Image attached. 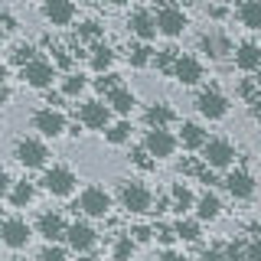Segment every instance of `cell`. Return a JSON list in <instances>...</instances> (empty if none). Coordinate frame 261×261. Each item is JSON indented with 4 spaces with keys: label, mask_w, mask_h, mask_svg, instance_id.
Segmentation results:
<instances>
[{
    "label": "cell",
    "mask_w": 261,
    "mask_h": 261,
    "mask_svg": "<svg viewBox=\"0 0 261 261\" xmlns=\"http://www.w3.org/2000/svg\"><path fill=\"white\" fill-rule=\"evenodd\" d=\"M118 199H121V206H124L127 212H134V216H141V212H150V209H153V193L147 190L144 183H137V179L121 183Z\"/></svg>",
    "instance_id": "1"
},
{
    "label": "cell",
    "mask_w": 261,
    "mask_h": 261,
    "mask_svg": "<svg viewBox=\"0 0 261 261\" xmlns=\"http://www.w3.org/2000/svg\"><path fill=\"white\" fill-rule=\"evenodd\" d=\"M202 163L209 170H228L235 163V144L225 141V137H209L206 147H202Z\"/></svg>",
    "instance_id": "2"
},
{
    "label": "cell",
    "mask_w": 261,
    "mask_h": 261,
    "mask_svg": "<svg viewBox=\"0 0 261 261\" xmlns=\"http://www.w3.org/2000/svg\"><path fill=\"white\" fill-rule=\"evenodd\" d=\"M153 20H157V33H163V36H170V39L183 36V30L190 27V20H186L183 7H173V4H163V7H157Z\"/></svg>",
    "instance_id": "3"
},
{
    "label": "cell",
    "mask_w": 261,
    "mask_h": 261,
    "mask_svg": "<svg viewBox=\"0 0 261 261\" xmlns=\"http://www.w3.org/2000/svg\"><path fill=\"white\" fill-rule=\"evenodd\" d=\"M79 209L85 212V216H92V219H105L111 212L108 190H101V186H85L82 196H79Z\"/></svg>",
    "instance_id": "4"
},
{
    "label": "cell",
    "mask_w": 261,
    "mask_h": 261,
    "mask_svg": "<svg viewBox=\"0 0 261 261\" xmlns=\"http://www.w3.org/2000/svg\"><path fill=\"white\" fill-rule=\"evenodd\" d=\"M196 111L209 121H222L228 114V98L219 92V88H202L199 98H196Z\"/></svg>",
    "instance_id": "5"
},
{
    "label": "cell",
    "mask_w": 261,
    "mask_h": 261,
    "mask_svg": "<svg viewBox=\"0 0 261 261\" xmlns=\"http://www.w3.org/2000/svg\"><path fill=\"white\" fill-rule=\"evenodd\" d=\"M75 173L69 167H49L43 173V190L53 193V196H72L75 193Z\"/></svg>",
    "instance_id": "6"
},
{
    "label": "cell",
    "mask_w": 261,
    "mask_h": 261,
    "mask_svg": "<svg viewBox=\"0 0 261 261\" xmlns=\"http://www.w3.org/2000/svg\"><path fill=\"white\" fill-rule=\"evenodd\" d=\"M16 160L27 170H39V167H46V160H49V147L43 141H36V137H23V141L16 144Z\"/></svg>",
    "instance_id": "7"
},
{
    "label": "cell",
    "mask_w": 261,
    "mask_h": 261,
    "mask_svg": "<svg viewBox=\"0 0 261 261\" xmlns=\"http://www.w3.org/2000/svg\"><path fill=\"white\" fill-rule=\"evenodd\" d=\"M20 79L27 82L30 88H49V85H53V79H56V65L49 62V59H39V56H36L30 65H23V69H20Z\"/></svg>",
    "instance_id": "8"
},
{
    "label": "cell",
    "mask_w": 261,
    "mask_h": 261,
    "mask_svg": "<svg viewBox=\"0 0 261 261\" xmlns=\"http://www.w3.org/2000/svg\"><path fill=\"white\" fill-rule=\"evenodd\" d=\"M176 137H173V130H147V137H144V150L150 153L153 160H167V157H173L176 153Z\"/></svg>",
    "instance_id": "9"
},
{
    "label": "cell",
    "mask_w": 261,
    "mask_h": 261,
    "mask_svg": "<svg viewBox=\"0 0 261 261\" xmlns=\"http://www.w3.org/2000/svg\"><path fill=\"white\" fill-rule=\"evenodd\" d=\"M79 124L88 130H108L111 127V108L101 101H85L79 108Z\"/></svg>",
    "instance_id": "10"
},
{
    "label": "cell",
    "mask_w": 261,
    "mask_h": 261,
    "mask_svg": "<svg viewBox=\"0 0 261 261\" xmlns=\"http://www.w3.org/2000/svg\"><path fill=\"white\" fill-rule=\"evenodd\" d=\"M30 239H33V228L23 219H4L0 222V242L7 248H27Z\"/></svg>",
    "instance_id": "11"
},
{
    "label": "cell",
    "mask_w": 261,
    "mask_h": 261,
    "mask_svg": "<svg viewBox=\"0 0 261 261\" xmlns=\"http://www.w3.org/2000/svg\"><path fill=\"white\" fill-rule=\"evenodd\" d=\"M33 127L43 137H62L65 134V114L59 108H39L33 114Z\"/></svg>",
    "instance_id": "12"
},
{
    "label": "cell",
    "mask_w": 261,
    "mask_h": 261,
    "mask_svg": "<svg viewBox=\"0 0 261 261\" xmlns=\"http://www.w3.org/2000/svg\"><path fill=\"white\" fill-rule=\"evenodd\" d=\"M65 242H69V248H75L79 255H85V251L95 248L98 235H95V228L88 222H72L69 228H65Z\"/></svg>",
    "instance_id": "13"
},
{
    "label": "cell",
    "mask_w": 261,
    "mask_h": 261,
    "mask_svg": "<svg viewBox=\"0 0 261 261\" xmlns=\"http://www.w3.org/2000/svg\"><path fill=\"white\" fill-rule=\"evenodd\" d=\"M65 219L59 216V212H43V216L36 219V232L43 235V239L49 242V245H56L59 239H65Z\"/></svg>",
    "instance_id": "14"
},
{
    "label": "cell",
    "mask_w": 261,
    "mask_h": 261,
    "mask_svg": "<svg viewBox=\"0 0 261 261\" xmlns=\"http://www.w3.org/2000/svg\"><path fill=\"white\" fill-rule=\"evenodd\" d=\"M173 79H179L183 85H199L202 82V62L196 59V56H176Z\"/></svg>",
    "instance_id": "15"
},
{
    "label": "cell",
    "mask_w": 261,
    "mask_h": 261,
    "mask_svg": "<svg viewBox=\"0 0 261 261\" xmlns=\"http://www.w3.org/2000/svg\"><path fill=\"white\" fill-rule=\"evenodd\" d=\"M75 4H69V0H46L43 4V16L53 27H69L72 20H75Z\"/></svg>",
    "instance_id": "16"
},
{
    "label": "cell",
    "mask_w": 261,
    "mask_h": 261,
    "mask_svg": "<svg viewBox=\"0 0 261 261\" xmlns=\"http://www.w3.org/2000/svg\"><path fill=\"white\" fill-rule=\"evenodd\" d=\"M222 183H225L232 199H251L255 196V179H251V173H245V170H232Z\"/></svg>",
    "instance_id": "17"
},
{
    "label": "cell",
    "mask_w": 261,
    "mask_h": 261,
    "mask_svg": "<svg viewBox=\"0 0 261 261\" xmlns=\"http://www.w3.org/2000/svg\"><path fill=\"white\" fill-rule=\"evenodd\" d=\"M127 27H130V33H134L141 43H150V39L157 36V20H153L150 10H134L127 16Z\"/></svg>",
    "instance_id": "18"
},
{
    "label": "cell",
    "mask_w": 261,
    "mask_h": 261,
    "mask_svg": "<svg viewBox=\"0 0 261 261\" xmlns=\"http://www.w3.org/2000/svg\"><path fill=\"white\" fill-rule=\"evenodd\" d=\"M144 121H147V127H150V130H170V124L176 121V111L170 108L167 101H157V105H150V108H147Z\"/></svg>",
    "instance_id": "19"
},
{
    "label": "cell",
    "mask_w": 261,
    "mask_h": 261,
    "mask_svg": "<svg viewBox=\"0 0 261 261\" xmlns=\"http://www.w3.org/2000/svg\"><path fill=\"white\" fill-rule=\"evenodd\" d=\"M199 49L206 56H212V59H225V56L232 53V43H228L222 33L209 30V33H202V36H199Z\"/></svg>",
    "instance_id": "20"
},
{
    "label": "cell",
    "mask_w": 261,
    "mask_h": 261,
    "mask_svg": "<svg viewBox=\"0 0 261 261\" xmlns=\"http://www.w3.org/2000/svg\"><path fill=\"white\" fill-rule=\"evenodd\" d=\"M219 216H222V199L212 190H206L196 199V219H199V222H216Z\"/></svg>",
    "instance_id": "21"
},
{
    "label": "cell",
    "mask_w": 261,
    "mask_h": 261,
    "mask_svg": "<svg viewBox=\"0 0 261 261\" xmlns=\"http://www.w3.org/2000/svg\"><path fill=\"white\" fill-rule=\"evenodd\" d=\"M235 65L242 72H258L261 69V46L258 43H239V49H235Z\"/></svg>",
    "instance_id": "22"
},
{
    "label": "cell",
    "mask_w": 261,
    "mask_h": 261,
    "mask_svg": "<svg viewBox=\"0 0 261 261\" xmlns=\"http://www.w3.org/2000/svg\"><path fill=\"white\" fill-rule=\"evenodd\" d=\"M179 144L186 147V150H202L206 147V141H209V134L202 130L196 121H183V127H179V137H176Z\"/></svg>",
    "instance_id": "23"
},
{
    "label": "cell",
    "mask_w": 261,
    "mask_h": 261,
    "mask_svg": "<svg viewBox=\"0 0 261 261\" xmlns=\"http://www.w3.org/2000/svg\"><path fill=\"white\" fill-rule=\"evenodd\" d=\"M105 105H108L114 114H121V118H124V114L134 111V92H130V88H124V85H118V88L108 95V101H105Z\"/></svg>",
    "instance_id": "24"
},
{
    "label": "cell",
    "mask_w": 261,
    "mask_h": 261,
    "mask_svg": "<svg viewBox=\"0 0 261 261\" xmlns=\"http://www.w3.org/2000/svg\"><path fill=\"white\" fill-rule=\"evenodd\" d=\"M235 16H239V23L245 30H261V0H245V4H239Z\"/></svg>",
    "instance_id": "25"
},
{
    "label": "cell",
    "mask_w": 261,
    "mask_h": 261,
    "mask_svg": "<svg viewBox=\"0 0 261 261\" xmlns=\"http://www.w3.org/2000/svg\"><path fill=\"white\" fill-rule=\"evenodd\" d=\"M88 62H92L95 72H101V75H108L111 65H114V49L105 46V43H95L92 46V56H88Z\"/></svg>",
    "instance_id": "26"
},
{
    "label": "cell",
    "mask_w": 261,
    "mask_h": 261,
    "mask_svg": "<svg viewBox=\"0 0 261 261\" xmlns=\"http://www.w3.org/2000/svg\"><path fill=\"white\" fill-rule=\"evenodd\" d=\"M170 202H173V209L183 216V212H190V209H196V196H193V190L186 183H173V190H170Z\"/></svg>",
    "instance_id": "27"
},
{
    "label": "cell",
    "mask_w": 261,
    "mask_h": 261,
    "mask_svg": "<svg viewBox=\"0 0 261 261\" xmlns=\"http://www.w3.org/2000/svg\"><path fill=\"white\" fill-rule=\"evenodd\" d=\"M33 196H36V186H33L30 179H20V183H13V190H10V202L16 209H27L33 202Z\"/></svg>",
    "instance_id": "28"
},
{
    "label": "cell",
    "mask_w": 261,
    "mask_h": 261,
    "mask_svg": "<svg viewBox=\"0 0 261 261\" xmlns=\"http://www.w3.org/2000/svg\"><path fill=\"white\" fill-rule=\"evenodd\" d=\"M105 141L114 144V147L127 144V141H130V121H114V124L105 130Z\"/></svg>",
    "instance_id": "29"
},
{
    "label": "cell",
    "mask_w": 261,
    "mask_h": 261,
    "mask_svg": "<svg viewBox=\"0 0 261 261\" xmlns=\"http://www.w3.org/2000/svg\"><path fill=\"white\" fill-rule=\"evenodd\" d=\"M134 251H137L134 239H130V235H121V239H114L111 258H114V261H130V258H134Z\"/></svg>",
    "instance_id": "30"
},
{
    "label": "cell",
    "mask_w": 261,
    "mask_h": 261,
    "mask_svg": "<svg viewBox=\"0 0 261 261\" xmlns=\"http://www.w3.org/2000/svg\"><path fill=\"white\" fill-rule=\"evenodd\" d=\"M176 239L183 242H199V219H179V222L173 225Z\"/></svg>",
    "instance_id": "31"
},
{
    "label": "cell",
    "mask_w": 261,
    "mask_h": 261,
    "mask_svg": "<svg viewBox=\"0 0 261 261\" xmlns=\"http://www.w3.org/2000/svg\"><path fill=\"white\" fill-rule=\"evenodd\" d=\"M85 85H88L85 75H79V72H69V75L62 79V95H65V98H79L82 92H85Z\"/></svg>",
    "instance_id": "32"
},
{
    "label": "cell",
    "mask_w": 261,
    "mask_h": 261,
    "mask_svg": "<svg viewBox=\"0 0 261 261\" xmlns=\"http://www.w3.org/2000/svg\"><path fill=\"white\" fill-rule=\"evenodd\" d=\"M127 62L134 65V69H144V65H150V46H147V43L127 46Z\"/></svg>",
    "instance_id": "33"
},
{
    "label": "cell",
    "mask_w": 261,
    "mask_h": 261,
    "mask_svg": "<svg viewBox=\"0 0 261 261\" xmlns=\"http://www.w3.org/2000/svg\"><path fill=\"white\" fill-rule=\"evenodd\" d=\"M222 255H225V261H248V242H245V239L228 242L222 248Z\"/></svg>",
    "instance_id": "34"
},
{
    "label": "cell",
    "mask_w": 261,
    "mask_h": 261,
    "mask_svg": "<svg viewBox=\"0 0 261 261\" xmlns=\"http://www.w3.org/2000/svg\"><path fill=\"white\" fill-rule=\"evenodd\" d=\"M39 261H69V251L59 248V245H46V248L39 251Z\"/></svg>",
    "instance_id": "35"
},
{
    "label": "cell",
    "mask_w": 261,
    "mask_h": 261,
    "mask_svg": "<svg viewBox=\"0 0 261 261\" xmlns=\"http://www.w3.org/2000/svg\"><path fill=\"white\" fill-rule=\"evenodd\" d=\"M33 59H36V49H33V46H16L13 49V62L20 65V69H23V65H30Z\"/></svg>",
    "instance_id": "36"
},
{
    "label": "cell",
    "mask_w": 261,
    "mask_h": 261,
    "mask_svg": "<svg viewBox=\"0 0 261 261\" xmlns=\"http://www.w3.org/2000/svg\"><path fill=\"white\" fill-rule=\"evenodd\" d=\"M79 36H82V39H98V36H101V27H98L95 20H88V23H82Z\"/></svg>",
    "instance_id": "37"
},
{
    "label": "cell",
    "mask_w": 261,
    "mask_h": 261,
    "mask_svg": "<svg viewBox=\"0 0 261 261\" xmlns=\"http://www.w3.org/2000/svg\"><path fill=\"white\" fill-rule=\"evenodd\" d=\"M134 163H137L141 170H153V163H157V160H153L150 153H147L144 147H141V150H134Z\"/></svg>",
    "instance_id": "38"
},
{
    "label": "cell",
    "mask_w": 261,
    "mask_h": 261,
    "mask_svg": "<svg viewBox=\"0 0 261 261\" xmlns=\"http://www.w3.org/2000/svg\"><path fill=\"white\" fill-rule=\"evenodd\" d=\"M95 85H98V88H101V92H108V95H111V92H114V88H118V75H111V72H108V75H105V79H98V82H95Z\"/></svg>",
    "instance_id": "39"
},
{
    "label": "cell",
    "mask_w": 261,
    "mask_h": 261,
    "mask_svg": "<svg viewBox=\"0 0 261 261\" xmlns=\"http://www.w3.org/2000/svg\"><path fill=\"white\" fill-rule=\"evenodd\" d=\"M157 239H160L163 245H173V242H176V232H173V228H167V225H160V228H157Z\"/></svg>",
    "instance_id": "40"
},
{
    "label": "cell",
    "mask_w": 261,
    "mask_h": 261,
    "mask_svg": "<svg viewBox=\"0 0 261 261\" xmlns=\"http://www.w3.org/2000/svg\"><path fill=\"white\" fill-rule=\"evenodd\" d=\"M130 239H134V245H141V242H150V228H144V225H137L134 232H130Z\"/></svg>",
    "instance_id": "41"
},
{
    "label": "cell",
    "mask_w": 261,
    "mask_h": 261,
    "mask_svg": "<svg viewBox=\"0 0 261 261\" xmlns=\"http://www.w3.org/2000/svg\"><path fill=\"white\" fill-rule=\"evenodd\" d=\"M248 261H261V239L248 242Z\"/></svg>",
    "instance_id": "42"
},
{
    "label": "cell",
    "mask_w": 261,
    "mask_h": 261,
    "mask_svg": "<svg viewBox=\"0 0 261 261\" xmlns=\"http://www.w3.org/2000/svg\"><path fill=\"white\" fill-rule=\"evenodd\" d=\"M10 190H13V183H10V173H7V170L0 167V196H7Z\"/></svg>",
    "instance_id": "43"
},
{
    "label": "cell",
    "mask_w": 261,
    "mask_h": 261,
    "mask_svg": "<svg viewBox=\"0 0 261 261\" xmlns=\"http://www.w3.org/2000/svg\"><path fill=\"white\" fill-rule=\"evenodd\" d=\"M202 261H225V255H222V248H206L202 251Z\"/></svg>",
    "instance_id": "44"
},
{
    "label": "cell",
    "mask_w": 261,
    "mask_h": 261,
    "mask_svg": "<svg viewBox=\"0 0 261 261\" xmlns=\"http://www.w3.org/2000/svg\"><path fill=\"white\" fill-rule=\"evenodd\" d=\"M157 261H190V258H186V255H179V251H173V248H167V251H163V255H160Z\"/></svg>",
    "instance_id": "45"
},
{
    "label": "cell",
    "mask_w": 261,
    "mask_h": 261,
    "mask_svg": "<svg viewBox=\"0 0 261 261\" xmlns=\"http://www.w3.org/2000/svg\"><path fill=\"white\" fill-rule=\"evenodd\" d=\"M206 13L212 16V20H222V16H225L228 10H225V7H216V4H212V7H209V10H206Z\"/></svg>",
    "instance_id": "46"
},
{
    "label": "cell",
    "mask_w": 261,
    "mask_h": 261,
    "mask_svg": "<svg viewBox=\"0 0 261 261\" xmlns=\"http://www.w3.org/2000/svg\"><path fill=\"white\" fill-rule=\"evenodd\" d=\"M4 82H7V62H0V88H4Z\"/></svg>",
    "instance_id": "47"
},
{
    "label": "cell",
    "mask_w": 261,
    "mask_h": 261,
    "mask_svg": "<svg viewBox=\"0 0 261 261\" xmlns=\"http://www.w3.org/2000/svg\"><path fill=\"white\" fill-rule=\"evenodd\" d=\"M7 98H10V92H7V88H0V105H4Z\"/></svg>",
    "instance_id": "48"
},
{
    "label": "cell",
    "mask_w": 261,
    "mask_h": 261,
    "mask_svg": "<svg viewBox=\"0 0 261 261\" xmlns=\"http://www.w3.org/2000/svg\"><path fill=\"white\" fill-rule=\"evenodd\" d=\"M255 85H258V92H261V69L255 72Z\"/></svg>",
    "instance_id": "49"
},
{
    "label": "cell",
    "mask_w": 261,
    "mask_h": 261,
    "mask_svg": "<svg viewBox=\"0 0 261 261\" xmlns=\"http://www.w3.org/2000/svg\"><path fill=\"white\" fill-rule=\"evenodd\" d=\"M0 43H4V27H0Z\"/></svg>",
    "instance_id": "50"
}]
</instances>
